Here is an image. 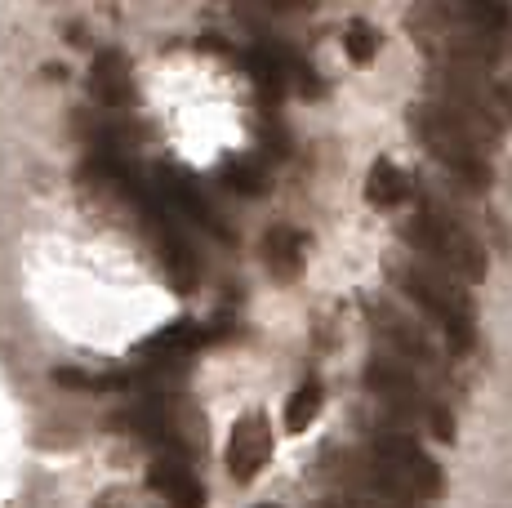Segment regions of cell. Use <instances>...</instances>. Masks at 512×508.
Instances as JSON below:
<instances>
[{"instance_id": "obj_1", "label": "cell", "mask_w": 512, "mask_h": 508, "mask_svg": "<svg viewBox=\"0 0 512 508\" xmlns=\"http://www.w3.org/2000/svg\"><path fill=\"white\" fill-rule=\"evenodd\" d=\"M406 241L423 263H432V272L450 281H481L490 272L486 241L464 223V214L450 210L441 201H423L406 219Z\"/></svg>"}, {"instance_id": "obj_2", "label": "cell", "mask_w": 512, "mask_h": 508, "mask_svg": "<svg viewBox=\"0 0 512 508\" xmlns=\"http://www.w3.org/2000/svg\"><path fill=\"white\" fill-rule=\"evenodd\" d=\"M361 379H366L374 402H383L397 419H406L410 428H428L437 442H455V410H450V402L441 393H432L428 379L415 375L410 366L374 353L366 361V370H361Z\"/></svg>"}, {"instance_id": "obj_3", "label": "cell", "mask_w": 512, "mask_h": 508, "mask_svg": "<svg viewBox=\"0 0 512 508\" xmlns=\"http://www.w3.org/2000/svg\"><path fill=\"white\" fill-rule=\"evenodd\" d=\"M392 286L428 321H437L450 344V357H464L477 348V308H472L468 290L459 286V281L441 277V272L423 268V263H397V268H392Z\"/></svg>"}, {"instance_id": "obj_4", "label": "cell", "mask_w": 512, "mask_h": 508, "mask_svg": "<svg viewBox=\"0 0 512 508\" xmlns=\"http://www.w3.org/2000/svg\"><path fill=\"white\" fill-rule=\"evenodd\" d=\"M410 130H415L419 148L441 165L446 183H455L459 192H490V183H495L490 152L481 148V143H472L464 130H455L432 103L410 107Z\"/></svg>"}, {"instance_id": "obj_5", "label": "cell", "mask_w": 512, "mask_h": 508, "mask_svg": "<svg viewBox=\"0 0 512 508\" xmlns=\"http://www.w3.org/2000/svg\"><path fill=\"white\" fill-rule=\"evenodd\" d=\"M321 473L334 482V491L357 495L374 508H432L415 486H406L388 464H379L366 446L361 451H334L326 455V468Z\"/></svg>"}, {"instance_id": "obj_6", "label": "cell", "mask_w": 512, "mask_h": 508, "mask_svg": "<svg viewBox=\"0 0 512 508\" xmlns=\"http://www.w3.org/2000/svg\"><path fill=\"white\" fill-rule=\"evenodd\" d=\"M366 317H370V330L383 348L392 353V361L410 366L415 375H428V379H450V361L446 353L437 348V339L419 326L410 312L392 308L388 299H370L366 304Z\"/></svg>"}, {"instance_id": "obj_7", "label": "cell", "mask_w": 512, "mask_h": 508, "mask_svg": "<svg viewBox=\"0 0 512 508\" xmlns=\"http://www.w3.org/2000/svg\"><path fill=\"white\" fill-rule=\"evenodd\" d=\"M366 451L379 459V464H388L406 486H415V491L428 504L437 500L441 486H446V477H441V464L432 459V451L419 442L415 433H401V428L374 424V428H366Z\"/></svg>"}, {"instance_id": "obj_8", "label": "cell", "mask_w": 512, "mask_h": 508, "mask_svg": "<svg viewBox=\"0 0 512 508\" xmlns=\"http://www.w3.org/2000/svg\"><path fill=\"white\" fill-rule=\"evenodd\" d=\"M147 183H152L156 205H161L170 219L192 223V228H201L205 237L232 241V228H228V219H223V210L205 197L201 183H196L192 174H183L179 165H156V170L147 174Z\"/></svg>"}, {"instance_id": "obj_9", "label": "cell", "mask_w": 512, "mask_h": 508, "mask_svg": "<svg viewBox=\"0 0 512 508\" xmlns=\"http://www.w3.org/2000/svg\"><path fill=\"white\" fill-rule=\"evenodd\" d=\"M147 486L170 508H205V482L192 464V451H156L147 464Z\"/></svg>"}, {"instance_id": "obj_10", "label": "cell", "mask_w": 512, "mask_h": 508, "mask_svg": "<svg viewBox=\"0 0 512 508\" xmlns=\"http://www.w3.org/2000/svg\"><path fill=\"white\" fill-rule=\"evenodd\" d=\"M272 446H277V437H272V419L268 415H245L236 419L232 437H228V477L232 482H254V477L268 468L272 459Z\"/></svg>"}, {"instance_id": "obj_11", "label": "cell", "mask_w": 512, "mask_h": 508, "mask_svg": "<svg viewBox=\"0 0 512 508\" xmlns=\"http://www.w3.org/2000/svg\"><path fill=\"white\" fill-rule=\"evenodd\" d=\"M90 94L107 116L134 112V67L121 50H98L90 67Z\"/></svg>"}, {"instance_id": "obj_12", "label": "cell", "mask_w": 512, "mask_h": 508, "mask_svg": "<svg viewBox=\"0 0 512 508\" xmlns=\"http://www.w3.org/2000/svg\"><path fill=\"white\" fill-rule=\"evenodd\" d=\"M303 254H308V237L294 223H277L263 232V268L272 277H294L303 268Z\"/></svg>"}, {"instance_id": "obj_13", "label": "cell", "mask_w": 512, "mask_h": 508, "mask_svg": "<svg viewBox=\"0 0 512 508\" xmlns=\"http://www.w3.org/2000/svg\"><path fill=\"white\" fill-rule=\"evenodd\" d=\"M410 197H415V183H410V174L401 170L397 161L379 156V161L370 165V174H366V201L379 205V210H397V205H406Z\"/></svg>"}, {"instance_id": "obj_14", "label": "cell", "mask_w": 512, "mask_h": 508, "mask_svg": "<svg viewBox=\"0 0 512 508\" xmlns=\"http://www.w3.org/2000/svg\"><path fill=\"white\" fill-rule=\"evenodd\" d=\"M321 406H326V384H321L317 375H308L290 393V402H285V433H308V428L317 424Z\"/></svg>"}, {"instance_id": "obj_15", "label": "cell", "mask_w": 512, "mask_h": 508, "mask_svg": "<svg viewBox=\"0 0 512 508\" xmlns=\"http://www.w3.org/2000/svg\"><path fill=\"white\" fill-rule=\"evenodd\" d=\"M219 179L236 197H263V192H268V170H263L259 161H250V156H228Z\"/></svg>"}, {"instance_id": "obj_16", "label": "cell", "mask_w": 512, "mask_h": 508, "mask_svg": "<svg viewBox=\"0 0 512 508\" xmlns=\"http://www.w3.org/2000/svg\"><path fill=\"white\" fill-rule=\"evenodd\" d=\"M379 45H383L379 27L366 23V18H352V23L343 27V50H348L352 63H370V58L379 54Z\"/></svg>"}, {"instance_id": "obj_17", "label": "cell", "mask_w": 512, "mask_h": 508, "mask_svg": "<svg viewBox=\"0 0 512 508\" xmlns=\"http://www.w3.org/2000/svg\"><path fill=\"white\" fill-rule=\"evenodd\" d=\"M312 508H374V504H366V500H357V495H343V491H330L326 500H317Z\"/></svg>"}, {"instance_id": "obj_18", "label": "cell", "mask_w": 512, "mask_h": 508, "mask_svg": "<svg viewBox=\"0 0 512 508\" xmlns=\"http://www.w3.org/2000/svg\"><path fill=\"white\" fill-rule=\"evenodd\" d=\"M259 508H277V504H259Z\"/></svg>"}]
</instances>
